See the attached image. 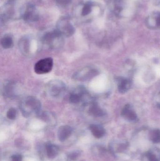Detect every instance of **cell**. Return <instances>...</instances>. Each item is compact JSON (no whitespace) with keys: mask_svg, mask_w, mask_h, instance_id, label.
<instances>
[{"mask_svg":"<svg viewBox=\"0 0 160 161\" xmlns=\"http://www.w3.org/2000/svg\"><path fill=\"white\" fill-rule=\"evenodd\" d=\"M20 109L23 116L29 117L33 114H39L41 111L40 101L36 97L28 96L24 97L20 103Z\"/></svg>","mask_w":160,"mask_h":161,"instance_id":"obj_1","label":"cell"},{"mask_svg":"<svg viewBox=\"0 0 160 161\" xmlns=\"http://www.w3.org/2000/svg\"><path fill=\"white\" fill-rule=\"evenodd\" d=\"M47 91L50 96L57 98L62 96L65 93L66 85L62 80H51L47 84Z\"/></svg>","mask_w":160,"mask_h":161,"instance_id":"obj_2","label":"cell"},{"mask_svg":"<svg viewBox=\"0 0 160 161\" xmlns=\"http://www.w3.org/2000/svg\"><path fill=\"white\" fill-rule=\"evenodd\" d=\"M53 67V59L51 58H46L37 61L35 64L34 70L37 74H46L51 72Z\"/></svg>","mask_w":160,"mask_h":161,"instance_id":"obj_3","label":"cell"},{"mask_svg":"<svg viewBox=\"0 0 160 161\" xmlns=\"http://www.w3.org/2000/svg\"><path fill=\"white\" fill-rule=\"evenodd\" d=\"M96 69L91 67H85L78 71L76 72L73 75V79L79 81H86L92 79L97 75Z\"/></svg>","mask_w":160,"mask_h":161,"instance_id":"obj_4","label":"cell"},{"mask_svg":"<svg viewBox=\"0 0 160 161\" xmlns=\"http://www.w3.org/2000/svg\"><path fill=\"white\" fill-rule=\"evenodd\" d=\"M87 95V92L84 88L79 87L70 94L69 97L70 102L71 104L77 105L82 102Z\"/></svg>","mask_w":160,"mask_h":161,"instance_id":"obj_5","label":"cell"},{"mask_svg":"<svg viewBox=\"0 0 160 161\" xmlns=\"http://www.w3.org/2000/svg\"><path fill=\"white\" fill-rule=\"evenodd\" d=\"M18 86L16 82L8 81L5 82L2 88V93L4 96L13 98L18 96Z\"/></svg>","mask_w":160,"mask_h":161,"instance_id":"obj_6","label":"cell"},{"mask_svg":"<svg viewBox=\"0 0 160 161\" xmlns=\"http://www.w3.org/2000/svg\"><path fill=\"white\" fill-rule=\"evenodd\" d=\"M58 38V36L55 35H48L45 37V42L49 48L53 50L58 49L62 47L63 42L60 41L56 40Z\"/></svg>","mask_w":160,"mask_h":161,"instance_id":"obj_7","label":"cell"},{"mask_svg":"<svg viewBox=\"0 0 160 161\" xmlns=\"http://www.w3.org/2000/svg\"><path fill=\"white\" fill-rule=\"evenodd\" d=\"M121 114L125 119L131 122H136L138 121V116L133 111L130 106L128 104L126 105L122 110Z\"/></svg>","mask_w":160,"mask_h":161,"instance_id":"obj_8","label":"cell"},{"mask_svg":"<svg viewBox=\"0 0 160 161\" xmlns=\"http://www.w3.org/2000/svg\"><path fill=\"white\" fill-rule=\"evenodd\" d=\"M72 128L69 125H63L59 128L58 130V138L60 142H63L69 138L72 134Z\"/></svg>","mask_w":160,"mask_h":161,"instance_id":"obj_9","label":"cell"},{"mask_svg":"<svg viewBox=\"0 0 160 161\" xmlns=\"http://www.w3.org/2000/svg\"><path fill=\"white\" fill-rule=\"evenodd\" d=\"M89 129L91 130L94 137L97 139L102 138L106 133V130L104 128L100 125L92 124L89 126Z\"/></svg>","mask_w":160,"mask_h":161,"instance_id":"obj_10","label":"cell"},{"mask_svg":"<svg viewBox=\"0 0 160 161\" xmlns=\"http://www.w3.org/2000/svg\"><path fill=\"white\" fill-rule=\"evenodd\" d=\"M147 23L149 27L160 28V12H156L149 16Z\"/></svg>","mask_w":160,"mask_h":161,"instance_id":"obj_11","label":"cell"},{"mask_svg":"<svg viewBox=\"0 0 160 161\" xmlns=\"http://www.w3.org/2000/svg\"><path fill=\"white\" fill-rule=\"evenodd\" d=\"M148 161H160V149L157 147L151 148L146 153Z\"/></svg>","mask_w":160,"mask_h":161,"instance_id":"obj_12","label":"cell"},{"mask_svg":"<svg viewBox=\"0 0 160 161\" xmlns=\"http://www.w3.org/2000/svg\"><path fill=\"white\" fill-rule=\"evenodd\" d=\"M47 156L50 159H53L58 155L59 152V148L54 144L51 143H48L46 145Z\"/></svg>","mask_w":160,"mask_h":161,"instance_id":"obj_13","label":"cell"},{"mask_svg":"<svg viewBox=\"0 0 160 161\" xmlns=\"http://www.w3.org/2000/svg\"><path fill=\"white\" fill-rule=\"evenodd\" d=\"M89 112L91 115L95 117H101L105 115V114L104 111L95 103L91 104L89 108Z\"/></svg>","mask_w":160,"mask_h":161,"instance_id":"obj_14","label":"cell"},{"mask_svg":"<svg viewBox=\"0 0 160 161\" xmlns=\"http://www.w3.org/2000/svg\"><path fill=\"white\" fill-rule=\"evenodd\" d=\"M118 91L121 93H125L130 88L131 81L127 79L120 78L118 79Z\"/></svg>","mask_w":160,"mask_h":161,"instance_id":"obj_15","label":"cell"},{"mask_svg":"<svg viewBox=\"0 0 160 161\" xmlns=\"http://www.w3.org/2000/svg\"><path fill=\"white\" fill-rule=\"evenodd\" d=\"M111 146L115 147H111V150L114 153H122L125 150H126L127 148L129 147L128 142H120L118 143L113 144Z\"/></svg>","mask_w":160,"mask_h":161,"instance_id":"obj_16","label":"cell"},{"mask_svg":"<svg viewBox=\"0 0 160 161\" xmlns=\"http://www.w3.org/2000/svg\"><path fill=\"white\" fill-rule=\"evenodd\" d=\"M149 139L154 144L160 143V130L158 129L152 130L149 133Z\"/></svg>","mask_w":160,"mask_h":161,"instance_id":"obj_17","label":"cell"},{"mask_svg":"<svg viewBox=\"0 0 160 161\" xmlns=\"http://www.w3.org/2000/svg\"><path fill=\"white\" fill-rule=\"evenodd\" d=\"M19 48L22 53L24 55H27L30 52V45L27 41H21L19 44Z\"/></svg>","mask_w":160,"mask_h":161,"instance_id":"obj_18","label":"cell"},{"mask_svg":"<svg viewBox=\"0 0 160 161\" xmlns=\"http://www.w3.org/2000/svg\"><path fill=\"white\" fill-rule=\"evenodd\" d=\"M1 44L3 48L4 49H9L13 46V40L11 37L8 36L4 37L1 40Z\"/></svg>","mask_w":160,"mask_h":161,"instance_id":"obj_19","label":"cell"},{"mask_svg":"<svg viewBox=\"0 0 160 161\" xmlns=\"http://www.w3.org/2000/svg\"><path fill=\"white\" fill-rule=\"evenodd\" d=\"M114 11L116 15H120L123 10V1L114 0Z\"/></svg>","mask_w":160,"mask_h":161,"instance_id":"obj_20","label":"cell"},{"mask_svg":"<svg viewBox=\"0 0 160 161\" xmlns=\"http://www.w3.org/2000/svg\"><path fill=\"white\" fill-rule=\"evenodd\" d=\"M17 110L14 108H10L7 112V117L10 120H14L17 116Z\"/></svg>","mask_w":160,"mask_h":161,"instance_id":"obj_21","label":"cell"},{"mask_svg":"<svg viewBox=\"0 0 160 161\" xmlns=\"http://www.w3.org/2000/svg\"><path fill=\"white\" fill-rule=\"evenodd\" d=\"M12 161H22V157L21 155L17 154V155H14L11 157Z\"/></svg>","mask_w":160,"mask_h":161,"instance_id":"obj_22","label":"cell"},{"mask_svg":"<svg viewBox=\"0 0 160 161\" xmlns=\"http://www.w3.org/2000/svg\"><path fill=\"white\" fill-rule=\"evenodd\" d=\"M79 156V153L78 152H74V153H71V154L69 156L70 158L72 160H75Z\"/></svg>","mask_w":160,"mask_h":161,"instance_id":"obj_23","label":"cell"}]
</instances>
